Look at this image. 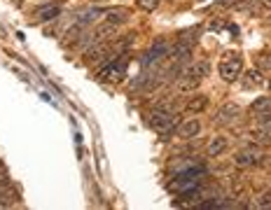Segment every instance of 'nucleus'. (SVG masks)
<instances>
[{"label": "nucleus", "mask_w": 271, "mask_h": 210, "mask_svg": "<svg viewBox=\"0 0 271 210\" xmlns=\"http://www.w3.org/2000/svg\"><path fill=\"white\" fill-rule=\"evenodd\" d=\"M178 124H180V117H175L173 112H166V110H162V107H154V112H152V126H154V129H157L159 133L173 131Z\"/></svg>", "instance_id": "f257e3e1"}, {"label": "nucleus", "mask_w": 271, "mask_h": 210, "mask_svg": "<svg viewBox=\"0 0 271 210\" xmlns=\"http://www.w3.org/2000/svg\"><path fill=\"white\" fill-rule=\"evenodd\" d=\"M217 68H220V77L225 79V82H236L238 75H241V59H238V56L225 59Z\"/></svg>", "instance_id": "f03ea898"}, {"label": "nucleus", "mask_w": 271, "mask_h": 210, "mask_svg": "<svg viewBox=\"0 0 271 210\" xmlns=\"http://www.w3.org/2000/svg\"><path fill=\"white\" fill-rule=\"evenodd\" d=\"M238 114H241V107H238V103H222L220 105V110L215 112V124H220V126H225V124H232L238 119Z\"/></svg>", "instance_id": "7ed1b4c3"}, {"label": "nucleus", "mask_w": 271, "mask_h": 210, "mask_svg": "<svg viewBox=\"0 0 271 210\" xmlns=\"http://www.w3.org/2000/svg\"><path fill=\"white\" fill-rule=\"evenodd\" d=\"M201 131V122L199 119H187V122H180L175 126V133L180 136V138L190 140V138H197Z\"/></svg>", "instance_id": "20e7f679"}, {"label": "nucleus", "mask_w": 271, "mask_h": 210, "mask_svg": "<svg viewBox=\"0 0 271 210\" xmlns=\"http://www.w3.org/2000/svg\"><path fill=\"white\" fill-rule=\"evenodd\" d=\"M105 26H112V28H117V26H122L124 21H129V12L127 9H115V7H110V9H105Z\"/></svg>", "instance_id": "39448f33"}, {"label": "nucleus", "mask_w": 271, "mask_h": 210, "mask_svg": "<svg viewBox=\"0 0 271 210\" xmlns=\"http://www.w3.org/2000/svg\"><path fill=\"white\" fill-rule=\"evenodd\" d=\"M194 89H199V77H194L190 70L178 79V91L180 94H187V91H194Z\"/></svg>", "instance_id": "423d86ee"}, {"label": "nucleus", "mask_w": 271, "mask_h": 210, "mask_svg": "<svg viewBox=\"0 0 271 210\" xmlns=\"http://www.w3.org/2000/svg\"><path fill=\"white\" fill-rule=\"evenodd\" d=\"M227 145H229V140H227L225 136H217V138H213L210 142H208V147H206L208 157H220V154L227 149Z\"/></svg>", "instance_id": "0eeeda50"}, {"label": "nucleus", "mask_w": 271, "mask_h": 210, "mask_svg": "<svg viewBox=\"0 0 271 210\" xmlns=\"http://www.w3.org/2000/svg\"><path fill=\"white\" fill-rule=\"evenodd\" d=\"M234 164H236V166H241V168L255 166V164H257V157H255L253 149H241V152H236Z\"/></svg>", "instance_id": "6e6552de"}, {"label": "nucleus", "mask_w": 271, "mask_h": 210, "mask_svg": "<svg viewBox=\"0 0 271 210\" xmlns=\"http://www.w3.org/2000/svg\"><path fill=\"white\" fill-rule=\"evenodd\" d=\"M264 82H267V75L260 68H250L245 72V87H262Z\"/></svg>", "instance_id": "1a4fd4ad"}, {"label": "nucleus", "mask_w": 271, "mask_h": 210, "mask_svg": "<svg viewBox=\"0 0 271 210\" xmlns=\"http://www.w3.org/2000/svg\"><path fill=\"white\" fill-rule=\"evenodd\" d=\"M208 103H210V101H208V96H194L190 101V103H187V110H190V112H203V110H208Z\"/></svg>", "instance_id": "9d476101"}, {"label": "nucleus", "mask_w": 271, "mask_h": 210, "mask_svg": "<svg viewBox=\"0 0 271 210\" xmlns=\"http://www.w3.org/2000/svg\"><path fill=\"white\" fill-rule=\"evenodd\" d=\"M190 72L194 75V77H199V79H203V77H208L210 75V63L208 61H199V63H194L190 68Z\"/></svg>", "instance_id": "9b49d317"}, {"label": "nucleus", "mask_w": 271, "mask_h": 210, "mask_svg": "<svg viewBox=\"0 0 271 210\" xmlns=\"http://www.w3.org/2000/svg\"><path fill=\"white\" fill-rule=\"evenodd\" d=\"M61 14V2H54V5H49V7H45L42 12H40V19L42 21H49V19H54Z\"/></svg>", "instance_id": "f8f14e48"}, {"label": "nucleus", "mask_w": 271, "mask_h": 210, "mask_svg": "<svg viewBox=\"0 0 271 210\" xmlns=\"http://www.w3.org/2000/svg\"><path fill=\"white\" fill-rule=\"evenodd\" d=\"M271 110V98L269 96H262V98H257V101H255L253 103V112H269Z\"/></svg>", "instance_id": "ddd939ff"}, {"label": "nucleus", "mask_w": 271, "mask_h": 210, "mask_svg": "<svg viewBox=\"0 0 271 210\" xmlns=\"http://www.w3.org/2000/svg\"><path fill=\"white\" fill-rule=\"evenodd\" d=\"M136 5L145 12H154V9L159 7V0H136Z\"/></svg>", "instance_id": "4468645a"}, {"label": "nucleus", "mask_w": 271, "mask_h": 210, "mask_svg": "<svg viewBox=\"0 0 271 210\" xmlns=\"http://www.w3.org/2000/svg\"><path fill=\"white\" fill-rule=\"evenodd\" d=\"M257 126H260V129H269L271 126V110L269 112H260V117H257Z\"/></svg>", "instance_id": "2eb2a0df"}, {"label": "nucleus", "mask_w": 271, "mask_h": 210, "mask_svg": "<svg viewBox=\"0 0 271 210\" xmlns=\"http://www.w3.org/2000/svg\"><path fill=\"white\" fill-rule=\"evenodd\" d=\"M197 35H199V31L194 28V31H182V33L178 35V37H180V40H194Z\"/></svg>", "instance_id": "dca6fc26"}, {"label": "nucleus", "mask_w": 271, "mask_h": 210, "mask_svg": "<svg viewBox=\"0 0 271 210\" xmlns=\"http://www.w3.org/2000/svg\"><path fill=\"white\" fill-rule=\"evenodd\" d=\"M260 5H262L264 9H271V0H260Z\"/></svg>", "instance_id": "f3484780"}, {"label": "nucleus", "mask_w": 271, "mask_h": 210, "mask_svg": "<svg viewBox=\"0 0 271 210\" xmlns=\"http://www.w3.org/2000/svg\"><path fill=\"white\" fill-rule=\"evenodd\" d=\"M264 84H267V87H269V91H271V77H267V82H264Z\"/></svg>", "instance_id": "a211bd4d"}]
</instances>
